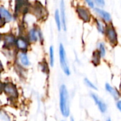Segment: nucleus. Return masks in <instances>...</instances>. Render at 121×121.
Listing matches in <instances>:
<instances>
[{
  "label": "nucleus",
  "instance_id": "1",
  "mask_svg": "<svg viewBox=\"0 0 121 121\" xmlns=\"http://www.w3.org/2000/svg\"><path fill=\"white\" fill-rule=\"evenodd\" d=\"M59 107L62 115L68 117L70 115L69 95L66 85L62 84L59 88Z\"/></svg>",
  "mask_w": 121,
  "mask_h": 121
},
{
  "label": "nucleus",
  "instance_id": "2",
  "mask_svg": "<svg viewBox=\"0 0 121 121\" xmlns=\"http://www.w3.org/2000/svg\"><path fill=\"white\" fill-rule=\"evenodd\" d=\"M58 51H59L60 65V67H61V69L66 76H69L71 74V71H70V68L68 64L67 58H66V50L62 43H60L59 45Z\"/></svg>",
  "mask_w": 121,
  "mask_h": 121
},
{
  "label": "nucleus",
  "instance_id": "3",
  "mask_svg": "<svg viewBox=\"0 0 121 121\" xmlns=\"http://www.w3.org/2000/svg\"><path fill=\"white\" fill-rule=\"evenodd\" d=\"M105 34V36H106L108 42L111 45H112V46L117 45V41H117V32L112 25H108L106 27Z\"/></svg>",
  "mask_w": 121,
  "mask_h": 121
},
{
  "label": "nucleus",
  "instance_id": "4",
  "mask_svg": "<svg viewBox=\"0 0 121 121\" xmlns=\"http://www.w3.org/2000/svg\"><path fill=\"white\" fill-rule=\"evenodd\" d=\"M76 13L78 17L84 22H89L91 19V14L90 11L85 7L78 6L76 8Z\"/></svg>",
  "mask_w": 121,
  "mask_h": 121
},
{
  "label": "nucleus",
  "instance_id": "5",
  "mask_svg": "<svg viewBox=\"0 0 121 121\" xmlns=\"http://www.w3.org/2000/svg\"><path fill=\"white\" fill-rule=\"evenodd\" d=\"M91 97L94 100V102H95V105L98 106L99 110L102 113H105L107 111V109H108V107H107L106 103L102 99H100L97 94H95L94 93H91Z\"/></svg>",
  "mask_w": 121,
  "mask_h": 121
},
{
  "label": "nucleus",
  "instance_id": "6",
  "mask_svg": "<svg viewBox=\"0 0 121 121\" xmlns=\"http://www.w3.org/2000/svg\"><path fill=\"white\" fill-rule=\"evenodd\" d=\"M105 88L106 90V91L110 93L111 95V96H112V98L117 100L120 99V93L114 87H112L110 84H109L108 83H105Z\"/></svg>",
  "mask_w": 121,
  "mask_h": 121
},
{
  "label": "nucleus",
  "instance_id": "7",
  "mask_svg": "<svg viewBox=\"0 0 121 121\" xmlns=\"http://www.w3.org/2000/svg\"><path fill=\"white\" fill-rule=\"evenodd\" d=\"M60 16L61 19V24L62 27L64 31H66V11H65V4H64V0H60Z\"/></svg>",
  "mask_w": 121,
  "mask_h": 121
},
{
  "label": "nucleus",
  "instance_id": "8",
  "mask_svg": "<svg viewBox=\"0 0 121 121\" xmlns=\"http://www.w3.org/2000/svg\"><path fill=\"white\" fill-rule=\"evenodd\" d=\"M12 19V17L10 13L6 10L4 8H0V22H3L4 24L5 22H9Z\"/></svg>",
  "mask_w": 121,
  "mask_h": 121
},
{
  "label": "nucleus",
  "instance_id": "9",
  "mask_svg": "<svg viewBox=\"0 0 121 121\" xmlns=\"http://www.w3.org/2000/svg\"><path fill=\"white\" fill-rule=\"evenodd\" d=\"M95 12L105 22H110V21H111V16H110V14L108 12H107L105 10H103V9H101L100 8H95Z\"/></svg>",
  "mask_w": 121,
  "mask_h": 121
},
{
  "label": "nucleus",
  "instance_id": "10",
  "mask_svg": "<svg viewBox=\"0 0 121 121\" xmlns=\"http://www.w3.org/2000/svg\"><path fill=\"white\" fill-rule=\"evenodd\" d=\"M4 91L10 97H13V98L17 97V91L14 85L7 84L4 87Z\"/></svg>",
  "mask_w": 121,
  "mask_h": 121
},
{
  "label": "nucleus",
  "instance_id": "11",
  "mask_svg": "<svg viewBox=\"0 0 121 121\" xmlns=\"http://www.w3.org/2000/svg\"><path fill=\"white\" fill-rule=\"evenodd\" d=\"M41 36V33L40 31H38L36 29H32L30 30L29 33V39L32 42H36L39 37Z\"/></svg>",
  "mask_w": 121,
  "mask_h": 121
},
{
  "label": "nucleus",
  "instance_id": "12",
  "mask_svg": "<svg viewBox=\"0 0 121 121\" xmlns=\"http://www.w3.org/2000/svg\"><path fill=\"white\" fill-rule=\"evenodd\" d=\"M55 22H56L58 30L60 31L61 26H62V24H61V19H60V12L58 9L56 10V12H55Z\"/></svg>",
  "mask_w": 121,
  "mask_h": 121
},
{
  "label": "nucleus",
  "instance_id": "13",
  "mask_svg": "<svg viewBox=\"0 0 121 121\" xmlns=\"http://www.w3.org/2000/svg\"><path fill=\"white\" fill-rule=\"evenodd\" d=\"M19 59H20V61L22 64V65H24L25 66H28L30 65V61L29 60V58L25 53H20Z\"/></svg>",
  "mask_w": 121,
  "mask_h": 121
},
{
  "label": "nucleus",
  "instance_id": "14",
  "mask_svg": "<svg viewBox=\"0 0 121 121\" xmlns=\"http://www.w3.org/2000/svg\"><path fill=\"white\" fill-rule=\"evenodd\" d=\"M101 58V56L99 53L98 51H94L92 56V62L94 65L97 66L100 64V60Z\"/></svg>",
  "mask_w": 121,
  "mask_h": 121
},
{
  "label": "nucleus",
  "instance_id": "15",
  "mask_svg": "<svg viewBox=\"0 0 121 121\" xmlns=\"http://www.w3.org/2000/svg\"><path fill=\"white\" fill-rule=\"evenodd\" d=\"M95 22H96V26H97L98 31L100 34H105V30H106V27H107V26H105L104 24H103L102 22H100V20H98V19H96Z\"/></svg>",
  "mask_w": 121,
  "mask_h": 121
},
{
  "label": "nucleus",
  "instance_id": "16",
  "mask_svg": "<svg viewBox=\"0 0 121 121\" xmlns=\"http://www.w3.org/2000/svg\"><path fill=\"white\" fill-rule=\"evenodd\" d=\"M17 44L18 46V47L22 50H25L26 49L27 46H28V43L26 41V40L23 39H19L17 40Z\"/></svg>",
  "mask_w": 121,
  "mask_h": 121
},
{
  "label": "nucleus",
  "instance_id": "17",
  "mask_svg": "<svg viewBox=\"0 0 121 121\" xmlns=\"http://www.w3.org/2000/svg\"><path fill=\"white\" fill-rule=\"evenodd\" d=\"M101 56V58H104L106 54V48H105V46L104 44V43L100 42L98 44V50Z\"/></svg>",
  "mask_w": 121,
  "mask_h": 121
},
{
  "label": "nucleus",
  "instance_id": "18",
  "mask_svg": "<svg viewBox=\"0 0 121 121\" xmlns=\"http://www.w3.org/2000/svg\"><path fill=\"white\" fill-rule=\"evenodd\" d=\"M49 64L51 66L54 65V50L52 46L49 48Z\"/></svg>",
  "mask_w": 121,
  "mask_h": 121
},
{
  "label": "nucleus",
  "instance_id": "19",
  "mask_svg": "<svg viewBox=\"0 0 121 121\" xmlns=\"http://www.w3.org/2000/svg\"><path fill=\"white\" fill-rule=\"evenodd\" d=\"M25 1L24 0H16V12H18L19 11L22 9L23 6L24 5Z\"/></svg>",
  "mask_w": 121,
  "mask_h": 121
},
{
  "label": "nucleus",
  "instance_id": "20",
  "mask_svg": "<svg viewBox=\"0 0 121 121\" xmlns=\"http://www.w3.org/2000/svg\"><path fill=\"white\" fill-rule=\"evenodd\" d=\"M84 82H85V84L86 85V86H88V88L93 89V90H97V87L88 78H85L84 79Z\"/></svg>",
  "mask_w": 121,
  "mask_h": 121
},
{
  "label": "nucleus",
  "instance_id": "21",
  "mask_svg": "<svg viewBox=\"0 0 121 121\" xmlns=\"http://www.w3.org/2000/svg\"><path fill=\"white\" fill-rule=\"evenodd\" d=\"M14 42V39L12 36H7L5 38V43L7 44H12Z\"/></svg>",
  "mask_w": 121,
  "mask_h": 121
},
{
  "label": "nucleus",
  "instance_id": "22",
  "mask_svg": "<svg viewBox=\"0 0 121 121\" xmlns=\"http://www.w3.org/2000/svg\"><path fill=\"white\" fill-rule=\"evenodd\" d=\"M86 2L89 7H91V9H95V3L93 0H86Z\"/></svg>",
  "mask_w": 121,
  "mask_h": 121
},
{
  "label": "nucleus",
  "instance_id": "23",
  "mask_svg": "<svg viewBox=\"0 0 121 121\" xmlns=\"http://www.w3.org/2000/svg\"><path fill=\"white\" fill-rule=\"evenodd\" d=\"M94 1L100 7H103L105 5V0H94Z\"/></svg>",
  "mask_w": 121,
  "mask_h": 121
},
{
  "label": "nucleus",
  "instance_id": "24",
  "mask_svg": "<svg viewBox=\"0 0 121 121\" xmlns=\"http://www.w3.org/2000/svg\"><path fill=\"white\" fill-rule=\"evenodd\" d=\"M116 107L118 109V110L121 112V98H120L119 100H117V102H116Z\"/></svg>",
  "mask_w": 121,
  "mask_h": 121
},
{
  "label": "nucleus",
  "instance_id": "25",
  "mask_svg": "<svg viewBox=\"0 0 121 121\" xmlns=\"http://www.w3.org/2000/svg\"><path fill=\"white\" fill-rule=\"evenodd\" d=\"M2 70V64L1 62H0V71H1Z\"/></svg>",
  "mask_w": 121,
  "mask_h": 121
},
{
  "label": "nucleus",
  "instance_id": "26",
  "mask_svg": "<svg viewBox=\"0 0 121 121\" xmlns=\"http://www.w3.org/2000/svg\"><path fill=\"white\" fill-rule=\"evenodd\" d=\"M71 121H75L73 117H71Z\"/></svg>",
  "mask_w": 121,
  "mask_h": 121
},
{
  "label": "nucleus",
  "instance_id": "27",
  "mask_svg": "<svg viewBox=\"0 0 121 121\" xmlns=\"http://www.w3.org/2000/svg\"><path fill=\"white\" fill-rule=\"evenodd\" d=\"M106 121H111V120H110V117H108V118L106 120Z\"/></svg>",
  "mask_w": 121,
  "mask_h": 121
},
{
  "label": "nucleus",
  "instance_id": "28",
  "mask_svg": "<svg viewBox=\"0 0 121 121\" xmlns=\"http://www.w3.org/2000/svg\"><path fill=\"white\" fill-rule=\"evenodd\" d=\"M120 91H121V82L120 83Z\"/></svg>",
  "mask_w": 121,
  "mask_h": 121
},
{
  "label": "nucleus",
  "instance_id": "29",
  "mask_svg": "<svg viewBox=\"0 0 121 121\" xmlns=\"http://www.w3.org/2000/svg\"><path fill=\"white\" fill-rule=\"evenodd\" d=\"M63 121H65V120H63Z\"/></svg>",
  "mask_w": 121,
  "mask_h": 121
}]
</instances>
